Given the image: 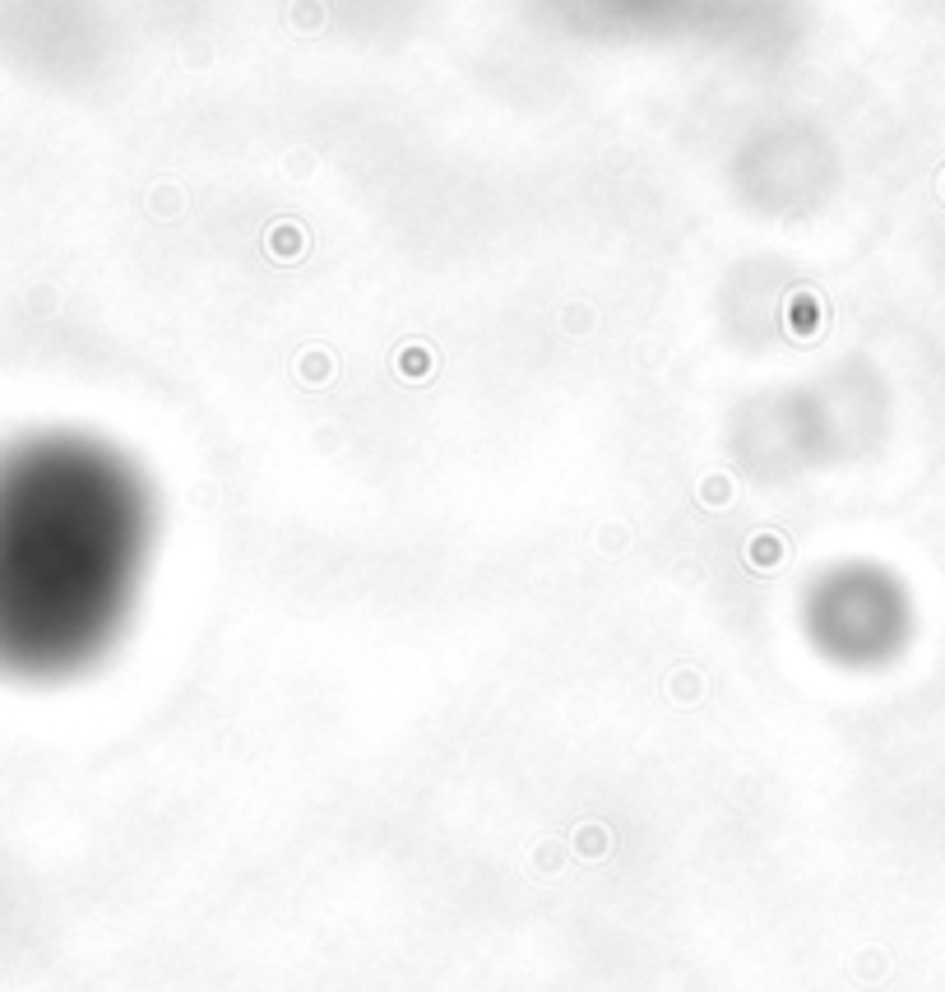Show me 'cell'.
<instances>
[{
    "label": "cell",
    "mask_w": 945,
    "mask_h": 992,
    "mask_svg": "<svg viewBox=\"0 0 945 992\" xmlns=\"http://www.w3.org/2000/svg\"><path fill=\"white\" fill-rule=\"evenodd\" d=\"M144 557V506L126 473L79 445H29L0 464V668L70 672L126 617Z\"/></svg>",
    "instance_id": "1"
}]
</instances>
